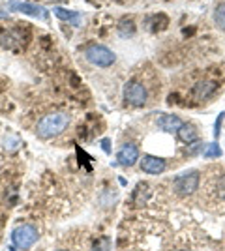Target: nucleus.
<instances>
[{"label": "nucleus", "instance_id": "f257e3e1", "mask_svg": "<svg viewBox=\"0 0 225 251\" xmlns=\"http://www.w3.org/2000/svg\"><path fill=\"white\" fill-rule=\"evenodd\" d=\"M70 124V115L64 111H58V113H49V115L42 116L36 124V135L47 141V139H53L58 137L66 127Z\"/></svg>", "mask_w": 225, "mask_h": 251}, {"label": "nucleus", "instance_id": "f03ea898", "mask_svg": "<svg viewBox=\"0 0 225 251\" xmlns=\"http://www.w3.org/2000/svg\"><path fill=\"white\" fill-rule=\"evenodd\" d=\"M85 58L96 68H109L117 60V54L101 43H88L85 47Z\"/></svg>", "mask_w": 225, "mask_h": 251}, {"label": "nucleus", "instance_id": "7ed1b4c3", "mask_svg": "<svg viewBox=\"0 0 225 251\" xmlns=\"http://www.w3.org/2000/svg\"><path fill=\"white\" fill-rule=\"evenodd\" d=\"M199 182H201V173L192 169V171H186L182 175L173 178V189L178 197H190L197 191Z\"/></svg>", "mask_w": 225, "mask_h": 251}, {"label": "nucleus", "instance_id": "20e7f679", "mask_svg": "<svg viewBox=\"0 0 225 251\" xmlns=\"http://www.w3.org/2000/svg\"><path fill=\"white\" fill-rule=\"evenodd\" d=\"M40 238V230L32 223H23L17 225L15 229L11 230V242L15 248H21V250H28L32 248L34 244Z\"/></svg>", "mask_w": 225, "mask_h": 251}, {"label": "nucleus", "instance_id": "39448f33", "mask_svg": "<svg viewBox=\"0 0 225 251\" xmlns=\"http://www.w3.org/2000/svg\"><path fill=\"white\" fill-rule=\"evenodd\" d=\"M122 96H124V101L129 107H135V109L145 107L147 101H149V90H147V86L143 83H139V81H135V79H131V81H128V83L124 84Z\"/></svg>", "mask_w": 225, "mask_h": 251}, {"label": "nucleus", "instance_id": "423d86ee", "mask_svg": "<svg viewBox=\"0 0 225 251\" xmlns=\"http://www.w3.org/2000/svg\"><path fill=\"white\" fill-rule=\"evenodd\" d=\"M6 6H8V10L23 13V15H28V17H34V19H42V21L49 19V11L45 10L43 6L26 2V0H10Z\"/></svg>", "mask_w": 225, "mask_h": 251}, {"label": "nucleus", "instance_id": "0eeeda50", "mask_svg": "<svg viewBox=\"0 0 225 251\" xmlns=\"http://www.w3.org/2000/svg\"><path fill=\"white\" fill-rule=\"evenodd\" d=\"M139 148L137 145H133V143H126V145H122V147L118 148L117 152V159L120 165H124V167H133L137 161H139Z\"/></svg>", "mask_w": 225, "mask_h": 251}, {"label": "nucleus", "instance_id": "6e6552de", "mask_svg": "<svg viewBox=\"0 0 225 251\" xmlns=\"http://www.w3.org/2000/svg\"><path fill=\"white\" fill-rule=\"evenodd\" d=\"M139 167L147 175H161L167 169V161L163 157H158V156H143Z\"/></svg>", "mask_w": 225, "mask_h": 251}, {"label": "nucleus", "instance_id": "1a4fd4ad", "mask_svg": "<svg viewBox=\"0 0 225 251\" xmlns=\"http://www.w3.org/2000/svg\"><path fill=\"white\" fill-rule=\"evenodd\" d=\"M218 90V83L212 79H203V81H197L195 86L192 88V96L195 100H206L214 94Z\"/></svg>", "mask_w": 225, "mask_h": 251}, {"label": "nucleus", "instance_id": "9d476101", "mask_svg": "<svg viewBox=\"0 0 225 251\" xmlns=\"http://www.w3.org/2000/svg\"><path fill=\"white\" fill-rule=\"evenodd\" d=\"M156 124H158V127H160L161 131H165V133H176L178 127L182 126V120L176 115L165 113V115L158 116V122H156Z\"/></svg>", "mask_w": 225, "mask_h": 251}, {"label": "nucleus", "instance_id": "9b49d317", "mask_svg": "<svg viewBox=\"0 0 225 251\" xmlns=\"http://www.w3.org/2000/svg\"><path fill=\"white\" fill-rule=\"evenodd\" d=\"M53 13L60 19V21L68 23V25H72V26H81V25H83V13H79V11L56 6V8L53 10Z\"/></svg>", "mask_w": 225, "mask_h": 251}, {"label": "nucleus", "instance_id": "f8f14e48", "mask_svg": "<svg viewBox=\"0 0 225 251\" xmlns=\"http://www.w3.org/2000/svg\"><path fill=\"white\" fill-rule=\"evenodd\" d=\"M197 135H199L197 127H195L193 124H188V122H182V126H180L178 131H176L178 141L184 143V145H192L193 141H197Z\"/></svg>", "mask_w": 225, "mask_h": 251}, {"label": "nucleus", "instance_id": "ddd939ff", "mask_svg": "<svg viewBox=\"0 0 225 251\" xmlns=\"http://www.w3.org/2000/svg\"><path fill=\"white\" fill-rule=\"evenodd\" d=\"M118 34L122 38H131L135 34V23L131 21V19H128V17H124L122 21L118 23Z\"/></svg>", "mask_w": 225, "mask_h": 251}, {"label": "nucleus", "instance_id": "4468645a", "mask_svg": "<svg viewBox=\"0 0 225 251\" xmlns=\"http://www.w3.org/2000/svg\"><path fill=\"white\" fill-rule=\"evenodd\" d=\"M214 23L220 30L225 32V2L218 4L214 8Z\"/></svg>", "mask_w": 225, "mask_h": 251}, {"label": "nucleus", "instance_id": "2eb2a0df", "mask_svg": "<svg viewBox=\"0 0 225 251\" xmlns=\"http://www.w3.org/2000/svg\"><path fill=\"white\" fill-rule=\"evenodd\" d=\"M206 159H214V157H220L222 156V147L218 145V143H210V145H206L204 147V154H203Z\"/></svg>", "mask_w": 225, "mask_h": 251}, {"label": "nucleus", "instance_id": "dca6fc26", "mask_svg": "<svg viewBox=\"0 0 225 251\" xmlns=\"http://www.w3.org/2000/svg\"><path fill=\"white\" fill-rule=\"evenodd\" d=\"M92 251H111V238H107V236L98 238L96 244L92 246Z\"/></svg>", "mask_w": 225, "mask_h": 251}, {"label": "nucleus", "instance_id": "f3484780", "mask_svg": "<svg viewBox=\"0 0 225 251\" xmlns=\"http://www.w3.org/2000/svg\"><path fill=\"white\" fill-rule=\"evenodd\" d=\"M204 147H206V145H204L203 141H199V139H197V141H193L192 145H188V152H190L192 156H199V154L203 152Z\"/></svg>", "mask_w": 225, "mask_h": 251}, {"label": "nucleus", "instance_id": "a211bd4d", "mask_svg": "<svg viewBox=\"0 0 225 251\" xmlns=\"http://www.w3.org/2000/svg\"><path fill=\"white\" fill-rule=\"evenodd\" d=\"M216 193H218L220 199L225 201V175L218 178V182H216Z\"/></svg>", "mask_w": 225, "mask_h": 251}, {"label": "nucleus", "instance_id": "6ab92c4d", "mask_svg": "<svg viewBox=\"0 0 225 251\" xmlns=\"http://www.w3.org/2000/svg\"><path fill=\"white\" fill-rule=\"evenodd\" d=\"M225 118V113H220V116H218V120H216L214 124V139L218 141L220 139V133H222V122H224Z\"/></svg>", "mask_w": 225, "mask_h": 251}, {"label": "nucleus", "instance_id": "aec40b11", "mask_svg": "<svg viewBox=\"0 0 225 251\" xmlns=\"http://www.w3.org/2000/svg\"><path fill=\"white\" fill-rule=\"evenodd\" d=\"M101 148H103L107 154L111 152V147H109V139H103V141H101Z\"/></svg>", "mask_w": 225, "mask_h": 251}, {"label": "nucleus", "instance_id": "412c9836", "mask_svg": "<svg viewBox=\"0 0 225 251\" xmlns=\"http://www.w3.org/2000/svg\"><path fill=\"white\" fill-rule=\"evenodd\" d=\"M8 251H17V248H15V246H10V248H8Z\"/></svg>", "mask_w": 225, "mask_h": 251}, {"label": "nucleus", "instance_id": "4be33fe9", "mask_svg": "<svg viewBox=\"0 0 225 251\" xmlns=\"http://www.w3.org/2000/svg\"><path fill=\"white\" fill-rule=\"evenodd\" d=\"M178 251H188V250H178Z\"/></svg>", "mask_w": 225, "mask_h": 251}, {"label": "nucleus", "instance_id": "5701e85b", "mask_svg": "<svg viewBox=\"0 0 225 251\" xmlns=\"http://www.w3.org/2000/svg\"><path fill=\"white\" fill-rule=\"evenodd\" d=\"M58 251H68V250H58Z\"/></svg>", "mask_w": 225, "mask_h": 251}]
</instances>
